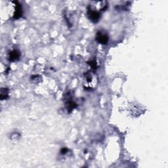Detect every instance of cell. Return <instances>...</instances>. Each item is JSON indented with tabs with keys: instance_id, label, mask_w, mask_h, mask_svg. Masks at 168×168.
Returning a JSON list of instances; mask_svg holds the SVG:
<instances>
[{
	"instance_id": "52a82bcc",
	"label": "cell",
	"mask_w": 168,
	"mask_h": 168,
	"mask_svg": "<svg viewBox=\"0 0 168 168\" xmlns=\"http://www.w3.org/2000/svg\"><path fill=\"white\" fill-rule=\"evenodd\" d=\"M76 107H77V104L74 101H72L71 99L68 100L67 102L66 103V108L67 109L68 112H72Z\"/></svg>"
},
{
	"instance_id": "ba28073f",
	"label": "cell",
	"mask_w": 168,
	"mask_h": 168,
	"mask_svg": "<svg viewBox=\"0 0 168 168\" xmlns=\"http://www.w3.org/2000/svg\"><path fill=\"white\" fill-rule=\"evenodd\" d=\"M9 97V90L7 88H2L1 93H0V98L3 101L6 100Z\"/></svg>"
},
{
	"instance_id": "7a4b0ae2",
	"label": "cell",
	"mask_w": 168,
	"mask_h": 168,
	"mask_svg": "<svg viewBox=\"0 0 168 168\" xmlns=\"http://www.w3.org/2000/svg\"><path fill=\"white\" fill-rule=\"evenodd\" d=\"M108 7L107 2L105 1L102 2H92L89 5L88 8L93 9L95 11H99L101 13L102 11H104Z\"/></svg>"
},
{
	"instance_id": "30bf717a",
	"label": "cell",
	"mask_w": 168,
	"mask_h": 168,
	"mask_svg": "<svg viewBox=\"0 0 168 168\" xmlns=\"http://www.w3.org/2000/svg\"><path fill=\"white\" fill-rule=\"evenodd\" d=\"M67 152H68V149L66 148H62V149H61V154H65Z\"/></svg>"
},
{
	"instance_id": "8992f818",
	"label": "cell",
	"mask_w": 168,
	"mask_h": 168,
	"mask_svg": "<svg viewBox=\"0 0 168 168\" xmlns=\"http://www.w3.org/2000/svg\"><path fill=\"white\" fill-rule=\"evenodd\" d=\"M21 56L20 52L18 51L17 49L13 50L9 53V59L10 61L14 62L17 61L19 59Z\"/></svg>"
},
{
	"instance_id": "277c9868",
	"label": "cell",
	"mask_w": 168,
	"mask_h": 168,
	"mask_svg": "<svg viewBox=\"0 0 168 168\" xmlns=\"http://www.w3.org/2000/svg\"><path fill=\"white\" fill-rule=\"evenodd\" d=\"M108 35L104 31H99L96 34V40L102 45H106L108 42Z\"/></svg>"
},
{
	"instance_id": "6da1fadb",
	"label": "cell",
	"mask_w": 168,
	"mask_h": 168,
	"mask_svg": "<svg viewBox=\"0 0 168 168\" xmlns=\"http://www.w3.org/2000/svg\"><path fill=\"white\" fill-rule=\"evenodd\" d=\"M97 78L93 72L88 71L84 74V84L85 88L93 89L97 85Z\"/></svg>"
},
{
	"instance_id": "3957f363",
	"label": "cell",
	"mask_w": 168,
	"mask_h": 168,
	"mask_svg": "<svg viewBox=\"0 0 168 168\" xmlns=\"http://www.w3.org/2000/svg\"><path fill=\"white\" fill-rule=\"evenodd\" d=\"M88 17L89 19L93 23H97L101 19V13L88 8Z\"/></svg>"
},
{
	"instance_id": "9c48e42d",
	"label": "cell",
	"mask_w": 168,
	"mask_h": 168,
	"mask_svg": "<svg viewBox=\"0 0 168 168\" xmlns=\"http://www.w3.org/2000/svg\"><path fill=\"white\" fill-rule=\"evenodd\" d=\"M89 65L91 66V69L95 70V69H96L97 68V63H96V61L93 60V61H91L88 62Z\"/></svg>"
},
{
	"instance_id": "5b68a950",
	"label": "cell",
	"mask_w": 168,
	"mask_h": 168,
	"mask_svg": "<svg viewBox=\"0 0 168 168\" xmlns=\"http://www.w3.org/2000/svg\"><path fill=\"white\" fill-rule=\"evenodd\" d=\"M15 4V11L13 14V18L15 19H19L22 15V7L17 2H14Z\"/></svg>"
}]
</instances>
